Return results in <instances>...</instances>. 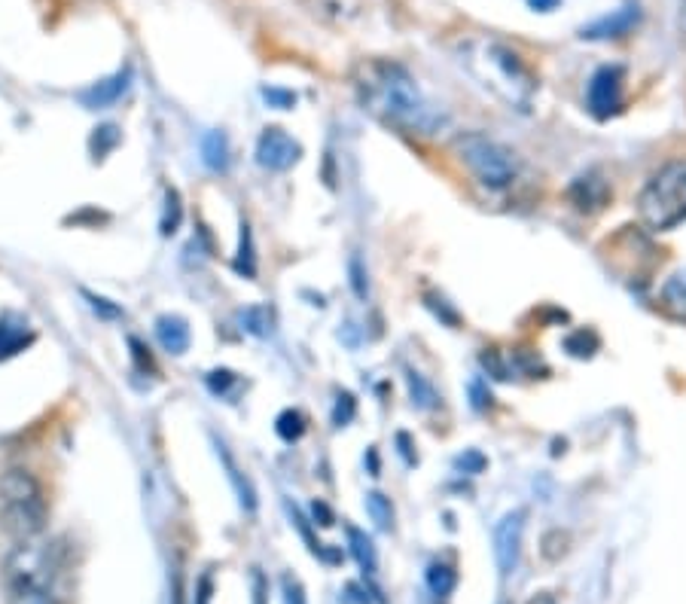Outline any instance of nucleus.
I'll return each instance as SVG.
<instances>
[{
	"instance_id": "nucleus-1",
	"label": "nucleus",
	"mask_w": 686,
	"mask_h": 604,
	"mask_svg": "<svg viewBox=\"0 0 686 604\" xmlns=\"http://www.w3.org/2000/svg\"><path fill=\"white\" fill-rule=\"evenodd\" d=\"M354 92L376 119L403 135H436L446 126V113L436 110L415 77L391 58H360L351 71Z\"/></svg>"
},
{
	"instance_id": "nucleus-2",
	"label": "nucleus",
	"mask_w": 686,
	"mask_h": 604,
	"mask_svg": "<svg viewBox=\"0 0 686 604\" xmlns=\"http://www.w3.org/2000/svg\"><path fill=\"white\" fill-rule=\"evenodd\" d=\"M464 65L479 80L482 89H488L497 101H504L510 110L528 113L531 101L537 95V77L531 68L501 40L476 37L464 46Z\"/></svg>"
},
{
	"instance_id": "nucleus-3",
	"label": "nucleus",
	"mask_w": 686,
	"mask_h": 604,
	"mask_svg": "<svg viewBox=\"0 0 686 604\" xmlns=\"http://www.w3.org/2000/svg\"><path fill=\"white\" fill-rule=\"evenodd\" d=\"M7 604H58V559L49 543L22 540L4 562Z\"/></svg>"
},
{
	"instance_id": "nucleus-4",
	"label": "nucleus",
	"mask_w": 686,
	"mask_h": 604,
	"mask_svg": "<svg viewBox=\"0 0 686 604\" xmlns=\"http://www.w3.org/2000/svg\"><path fill=\"white\" fill-rule=\"evenodd\" d=\"M46 495L40 479L25 467L0 473V528L13 540H34L46 528Z\"/></svg>"
},
{
	"instance_id": "nucleus-5",
	"label": "nucleus",
	"mask_w": 686,
	"mask_h": 604,
	"mask_svg": "<svg viewBox=\"0 0 686 604\" xmlns=\"http://www.w3.org/2000/svg\"><path fill=\"white\" fill-rule=\"evenodd\" d=\"M638 217L650 232H668L686 220V162H668L638 193Z\"/></svg>"
},
{
	"instance_id": "nucleus-6",
	"label": "nucleus",
	"mask_w": 686,
	"mask_h": 604,
	"mask_svg": "<svg viewBox=\"0 0 686 604\" xmlns=\"http://www.w3.org/2000/svg\"><path fill=\"white\" fill-rule=\"evenodd\" d=\"M452 150L461 159V165L479 180L482 187H488V190H507V187L516 184L519 159L501 141H494V138H488L482 132H461L452 141Z\"/></svg>"
},
{
	"instance_id": "nucleus-7",
	"label": "nucleus",
	"mask_w": 686,
	"mask_h": 604,
	"mask_svg": "<svg viewBox=\"0 0 686 604\" xmlns=\"http://www.w3.org/2000/svg\"><path fill=\"white\" fill-rule=\"evenodd\" d=\"M622 89H626V68L604 65L592 74L586 89V107L595 119H610L622 110Z\"/></svg>"
},
{
	"instance_id": "nucleus-8",
	"label": "nucleus",
	"mask_w": 686,
	"mask_h": 604,
	"mask_svg": "<svg viewBox=\"0 0 686 604\" xmlns=\"http://www.w3.org/2000/svg\"><path fill=\"white\" fill-rule=\"evenodd\" d=\"M522 531H525V510L507 513L501 522L494 525V562L497 571L510 577L519 568L522 559Z\"/></svg>"
},
{
	"instance_id": "nucleus-9",
	"label": "nucleus",
	"mask_w": 686,
	"mask_h": 604,
	"mask_svg": "<svg viewBox=\"0 0 686 604\" xmlns=\"http://www.w3.org/2000/svg\"><path fill=\"white\" fill-rule=\"evenodd\" d=\"M302 159V144L290 138L284 129L272 126L260 135L257 141V162L266 171H290Z\"/></svg>"
},
{
	"instance_id": "nucleus-10",
	"label": "nucleus",
	"mask_w": 686,
	"mask_h": 604,
	"mask_svg": "<svg viewBox=\"0 0 686 604\" xmlns=\"http://www.w3.org/2000/svg\"><path fill=\"white\" fill-rule=\"evenodd\" d=\"M568 199L577 211L583 214H595V211H604L613 199V190L607 184V177L598 174V171H586L583 177H577L574 184L568 187Z\"/></svg>"
},
{
	"instance_id": "nucleus-11",
	"label": "nucleus",
	"mask_w": 686,
	"mask_h": 604,
	"mask_svg": "<svg viewBox=\"0 0 686 604\" xmlns=\"http://www.w3.org/2000/svg\"><path fill=\"white\" fill-rule=\"evenodd\" d=\"M129 86H132V68H122V71H116V74L98 80L95 86L83 89L77 98H80V104H83L86 110H104V107L116 104L122 95H126Z\"/></svg>"
},
{
	"instance_id": "nucleus-12",
	"label": "nucleus",
	"mask_w": 686,
	"mask_h": 604,
	"mask_svg": "<svg viewBox=\"0 0 686 604\" xmlns=\"http://www.w3.org/2000/svg\"><path fill=\"white\" fill-rule=\"evenodd\" d=\"M638 22H641V10H638V4L635 7L629 4V7H619L610 16L592 22L589 28H583L580 37L583 40H616V37H626Z\"/></svg>"
},
{
	"instance_id": "nucleus-13",
	"label": "nucleus",
	"mask_w": 686,
	"mask_h": 604,
	"mask_svg": "<svg viewBox=\"0 0 686 604\" xmlns=\"http://www.w3.org/2000/svg\"><path fill=\"white\" fill-rule=\"evenodd\" d=\"M156 336L162 342V348L174 357L190 351L193 333H190V321L180 318V315H159L156 318Z\"/></svg>"
},
{
	"instance_id": "nucleus-14",
	"label": "nucleus",
	"mask_w": 686,
	"mask_h": 604,
	"mask_svg": "<svg viewBox=\"0 0 686 604\" xmlns=\"http://www.w3.org/2000/svg\"><path fill=\"white\" fill-rule=\"evenodd\" d=\"M31 342H34V330L28 327L25 318H19L13 312H7L4 318H0V360L16 357Z\"/></svg>"
},
{
	"instance_id": "nucleus-15",
	"label": "nucleus",
	"mask_w": 686,
	"mask_h": 604,
	"mask_svg": "<svg viewBox=\"0 0 686 604\" xmlns=\"http://www.w3.org/2000/svg\"><path fill=\"white\" fill-rule=\"evenodd\" d=\"M217 455H220V461H223V467H226V476H229L232 489H235V495H238V504H241L247 513H257V489H254V482L238 470L235 458L226 452L223 443H217Z\"/></svg>"
},
{
	"instance_id": "nucleus-16",
	"label": "nucleus",
	"mask_w": 686,
	"mask_h": 604,
	"mask_svg": "<svg viewBox=\"0 0 686 604\" xmlns=\"http://www.w3.org/2000/svg\"><path fill=\"white\" fill-rule=\"evenodd\" d=\"M202 162L211 171H226L229 168V138L223 132H208L202 138Z\"/></svg>"
},
{
	"instance_id": "nucleus-17",
	"label": "nucleus",
	"mask_w": 686,
	"mask_h": 604,
	"mask_svg": "<svg viewBox=\"0 0 686 604\" xmlns=\"http://www.w3.org/2000/svg\"><path fill=\"white\" fill-rule=\"evenodd\" d=\"M119 144H122V132L113 123H104V126L92 129V135H89V153L95 162H104Z\"/></svg>"
},
{
	"instance_id": "nucleus-18",
	"label": "nucleus",
	"mask_w": 686,
	"mask_h": 604,
	"mask_svg": "<svg viewBox=\"0 0 686 604\" xmlns=\"http://www.w3.org/2000/svg\"><path fill=\"white\" fill-rule=\"evenodd\" d=\"M348 543H351V556L357 559V565L372 574L379 568V559H376V547H372V537H366L360 528L348 525Z\"/></svg>"
},
{
	"instance_id": "nucleus-19",
	"label": "nucleus",
	"mask_w": 686,
	"mask_h": 604,
	"mask_svg": "<svg viewBox=\"0 0 686 604\" xmlns=\"http://www.w3.org/2000/svg\"><path fill=\"white\" fill-rule=\"evenodd\" d=\"M662 309L677 318V321H686V281L683 278H671L665 287H662Z\"/></svg>"
},
{
	"instance_id": "nucleus-20",
	"label": "nucleus",
	"mask_w": 686,
	"mask_h": 604,
	"mask_svg": "<svg viewBox=\"0 0 686 604\" xmlns=\"http://www.w3.org/2000/svg\"><path fill=\"white\" fill-rule=\"evenodd\" d=\"M235 272L244 278L257 275V257H254V235L251 226L241 223V241H238V257H235Z\"/></svg>"
},
{
	"instance_id": "nucleus-21",
	"label": "nucleus",
	"mask_w": 686,
	"mask_h": 604,
	"mask_svg": "<svg viewBox=\"0 0 686 604\" xmlns=\"http://www.w3.org/2000/svg\"><path fill=\"white\" fill-rule=\"evenodd\" d=\"M427 586H430V592H433L436 598H446V595H452V592H455V586H458V574H455V568H449V565H443V562L430 565V568H427Z\"/></svg>"
},
{
	"instance_id": "nucleus-22",
	"label": "nucleus",
	"mask_w": 686,
	"mask_h": 604,
	"mask_svg": "<svg viewBox=\"0 0 686 604\" xmlns=\"http://www.w3.org/2000/svg\"><path fill=\"white\" fill-rule=\"evenodd\" d=\"M406 385H409V397H412V403L418 409H433L436 400H440V397H436V391H433V385L415 370H406Z\"/></svg>"
},
{
	"instance_id": "nucleus-23",
	"label": "nucleus",
	"mask_w": 686,
	"mask_h": 604,
	"mask_svg": "<svg viewBox=\"0 0 686 604\" xmlns=\"http://www.w3.org/2000/svg\"><path fill=\"white\" fill-rule=\"evenodd\" d=\"M180 220H183V205H180V193L174 187L165 190V208H162V220H159V232L168 238L180 229Z\"/></svg>"
},
{
	"instance_id": "nucleus-24",
	"label": "nucleus",
	"mask_w": 686,
	"mask_h": 604,
	"mask_svg": "<svg viewBox=\"0 0 686 604\" xmlns=\"http://www.w3.org/2000/svg\"><path fill=\"white\" fill-rule=\"evenodd\" d=\"M275 431L284 443H296L305 434V415L299 409H284L275 421Z\"/></svg>"
},
{
	"instance_id": "nucleus-25",
	"label": "nucleus",
	"mask_w": 686,
	"mask_h": 604,
	"mask_svg": "<svg viewBox=\"0 0 686 604\" xmlns=\"http://www.w3.org/2000/svg\"><path fill=\"white\" fill-rule=\"evenodd\" d=\"M241 324L247 333H254L260 339H266L272 333V312L266 306H251V309H244L241 312Z\"/></svg>"
},
{
	"instance_id": "nucleus-26",
	"label": "nucleus",
	"mask_w": 686,
	"mask_h": 604,
	"mask_svg": "<svg viewBox=\"0 0 686 604\" xmlns=\"http://www.w3.org/2000/svg\"><path fill=\"white\" fill-rule=\"evenodd\" d=\"M598 348H601V339H598V333H592V330H577V333H571V336L565 339V351L574 354V357H580V360L592 357Z\"/></svg>"
},
{
	"instance_id": "nucleus-27",
	"label": "nucleus",
	"mask_w": 686,
	"mask_h": 604,
	"mask_svg": "<svg viewBox=\"0 0 686 604\" xmlns=\"http://www.w3.org/2000/svg\"><path fill=\"white\" fill-rule=\"evenodd\" d=\"M366 513L372 516V522H376L382 531H388L394 525V507H391V498L379 495V492H372L366 495Z\"/></svg>"
},
{
	"instance_id": "nucleus-28",
	"label": "nucleus",
	"mask_w": 686,
	"mask_h": 604,
	"mask_svg": "<svg viewBox=\"0 0 686 604\" xmlns=\"http://www.w3.org/2000/svg\"><path fill=\"white\" fill-rule=\"evenodd\" d=\"M83 299L89 302V309H92L98 318H104V321H119V318H122V309L116 306V302L104 299V296H95V293L83 290Z\"/></svg>"
},
{
	"instance_id": "nucleus-29",
	"label": "nucleus",
	"mask_w": 686,
	"mask_h": 604,
	"mask_svg": "<svg viewBox=\"0 0 686 604\" xmlns=\"http://www.w3.org/2000/svg\"><path fill=\"white\" fill-rule=\"evenodd\" d=\"M205 382H208L211 394H217V397H229V391L238 385V376H235L232 370H211Z\"/></svg>"
},
{
	"instance_id": "nucleus-30",
	"label": "nucleus",
	"mask_w": 686,
	"mask_h": 604,
	"mask_svg": "<svg viewBox=\"0 0 686 604\" xmlns=\"http://www.w3.org/2000/svg\"><path fill=\"white\" fill-rule=\"evenodd\" d=\"M348 272H351V290H354V296L357 299H366L369 296V281H366V269H363V263H360L357 254L348 260Z\"/></svg>"
},
{
	"instance_id": "nucleus-31",
	"label": "nucleus",
	"mask_w": 686,
	"mask_h": 604,
	"mask_svg": "<svg viewBox=\"0 0 686 604\" xmlns=\"http://www.w3.org/2000/svg\"><path fill=\"white\" fill-rule=\"evenodd\" d=\"M354 412H357L354 397H351L348 391H342V394H339V400H336V409H333V425H336V428H345L348 421L354 418Z\"/></svg>"
},
{
	"instance_id": "nucleus-32",
	"label": "nucleus",
	"mask_w": 686,
	"mask_h": 604,
	"mask_svg": "<svg viewBox=\"0 0 686 604\" xmlns=\"http://www.w3.org/2000/svg\"><path fill=\"white\" fill-rule=\"evenodd\" d=\"M263 98H266V101H269V107H275V110H290V107L296 104V95H293V92H287V89H275V86L263 89Z\"/></svg>"
},
{
	"instance_id": "nucleus-33",
	"label": "nucleus",
	"mask_w": 686,
	"mask_h": 604,
	"mask_svg": "<svg viewBox=\"0 0 686 604\" xmlns=\"http://www.w3.org/2000/svg\"><path fill=\"white\" fill-rule=\"evenodd\" d=\"M482 367H485V370H491V373H494V379H510V370L501 364V354H497L494 348L482 354Z\"/></svg>"
},
{
	"instance_id": "nucleus-34",
	"label": "nucleus",
	"mask_w": 686,
	"mask_h": 604,
	"mask_svg": "<svg viewBox=\"0 0 686 604\" xmlns=\"http://www.w3.org/2000/svg\"><path fill=\"white\" fill-rule=\"evenodd\" d=\"M281 586H284V601L287 604H305V592H302L299 580H293L290 574H284Z\"/></svg>"
},
{
	"instance_id": "nucleus-35",
	"label": "nucleus",
	"mask_w": 686,
	"mask_h": 604,
	"mask_svg": "<svg viewBox=\"0 0 686 604\" xmlns=\"http://www.w3.org/2000/svg\"><path fill=\"white\" fill-rule=\"evenodd\" d=\"M311 516H315V525H321V528H330V525L336 522L333 510H330L324 501H315V504H311Z\"/></svg>"
},
{
	"instance_id": "nucleus-36",
	"label": "nucleus",
	"mask_w": 686,
	"mask_h": 604,
	"mask_svg": "<svg viewBox=\"0 0 686 604\" xmlns=\"http://www.w3.org/2000/svg\"><path fill=\"white\" fill-rule=\"evenodd\" d=\"M464 473H479L482 467H485V458L479 455V452H467V455H461L458 461H455Z\"/></svg>"
},
{
	"instance_id": "nucleus-37",
	"label": "nucleus",
	"mask_w": 686,
	"mask_h": 604,
	"mask_svg": "<svg viewBox=\"0 0 686 604\" xmlns=\"http://www.w3.org/2000/svg\"><path fill=\"white\" fill-rule=\"evenodd\" d=\"M470 394H473V406L476 409H485V406H491V394L485 391V385L476 379V382H470Z\"/></svg>"
},
{
	"instance_id": "nucleus-38",
	"label": "nucleus",
	"mask_w": 686,
	"mask_h": 604,
	"mask_svg": "<svg viewBox=\"0 0 686 604\" xmlns=\"http://www.w3.org/2000/svg\"><path fill=\"white\" fill-rule=\"evenodd\" d=\"M211 592H214V580L211 574H205L196 586V604H211Z\"/></svg>"
},
{
	"instance_id": "nucleus-39",
	"label": "nucleus",
	"mask_w": 686,
	"mask_h": 604,
	"mask_svg": "<svg viewBox=\"0 0 686 604\" xmlns=\"http://www.w3.org/2000/svg\"><path fill=\"white\" fill-rule=\"evenodd\" d=\"M558 4H561V0H528V7L537 10V13H552Z\"/></svg>"
},
{
	"instance_id": "nucleus-40",
	"label": "nucleus",
	"mask_w": 686,
	"mask_h": 604,
	"mask_svg": "<svg viewBox=\"0 0 686 604\" xmlns=\"http://www.w3.org/2000/svg\"><path fill=\"white\" fill-rule=\"evenodd\" d=\"M254 592H257V601L254 604H263V598H266V580H263L260 571H254Z\"/></svg>"
}]
</instances>
